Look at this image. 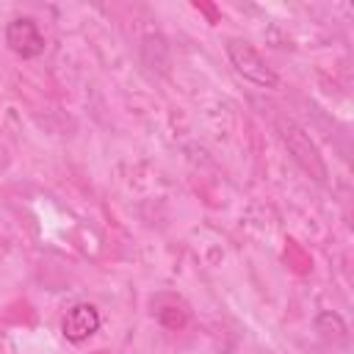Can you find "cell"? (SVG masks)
I'll return each instance as SVG.
<instances>
[{"mask_svg":"<svg viewBox=\"0 0 354 354\" xmlns=\"http://www.w3.org/2000/svg\"><path fill=\"white\" fill-rule=\"evenodd\" d=\"M279 136H282V141L288 144L293 160H296L310 177H315L318 183H324V180H326V163H324L318 147L310 141V136H307L293 119H285V116H279Z\"/></svg>","mask_w":354,"mask_h":354,"instance_id":"obj_2","label":"cell"},{"mask_svg":"<svg viewBox=\"0 0 354 354\" xmlns=\"http://www.w3.org/2000/svg\"><path fill=\"white\" fill-rule=\"evenodd\" d=\"M227 58L232 64V69L249 80L257 88H277L279 86V75L268 66V61L246 41V39H230L227 41Z\"/></svg>","mask_w":354,"mask_h":354,"instance_id":"obj_1","label":"cell"},{"mask_svg":"<svg viewBox=\"0 0 354 354\" xmlns=\"http://www.w3.org/2000/svg\"><path fill=\"white\" fill-rule=\"evenodd\" d=\"M6 44H8L11 53H17L25 61L39 58L44 53V47H47L44 33H41V28H39V22L33 17H14L6 25Z\"/></svg>","mask_w":354,"mask_h":354,"instance_id":"obj_3","label":"cell"},{"mask_svg":"<svg viewBox=\"0 0 354 354\" xmlns=\"http://www.w3.org/2000/svg\"><path fill=\"white\" fill-rule=\"evenodd\" d=\"M102 326V315L91 301H77L66 310V315L61 318V335L69 343H83L91 335H97Z\"/></svg>","mask_w":354,"mask_h":354,"instance_id":"obj_4","label":"cell"}]
</instances>
